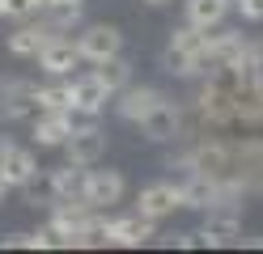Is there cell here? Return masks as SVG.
Segmentation results:
<instances>
[{
    "label": "cell",
    "instance_id": "11",
    "mask_svg": "<svg viewBox=\"0 0 263 254\" xmlns=\"http://www.w3.org/2000/svg\"><path fill=\"white\" fill-rule=\"evenodd\" d=\"M51 38H60V34H55V30L39 17V22L17 26V30L9 34V43H5V47H9V55H17V60H39V51L51 43Z\"/></svg>",
    "mask_w": 263,
    "mask_h": 254
},
{
    "label": "cell",
    "instance_id": "6",
    "mask_svg": "<svg viewBox=\"0 0 263 254\" xmlns=\"http://www.w3.org/2000/svg\"><path fill=\"white\" fill-rule=\"evenodd\" d=\"M140 131L149 135L153 144H170V140H178V135H183V110H178L170 97H161L157 106L140 119Z\"/></svg>",
    "mask_w": 263,
    "mask_h": 254
},
{
    "label": "cell",
    "instance_id": "12",
    "mask_svg": "<svg viewBox=\"0 0 263 254\" xmlns=\"http://www.w3.org/2000/svg\"><path fill=\"white\" fill-rule=\"evenodd\" d=\"M72 85V114H85V119H98L106 110V102H110V93H106V85L98 81L93 72H85V76H77V81H68Z\"/></svg>",
    "mask_w": 263,
    "mask_h": 254
},
{
    "label": "cell",
    "instance_id": "29",
    "mask_svg": "<svg viewBox=\"0 0 263 254\" xmlns=\"http://www.w3.org/2000/svg\"><path fill=\"white\" fill-rule=\"evenodd\" d=\"M5 191H9V186H5V182H0V203H5Z\"/></svg>",
    "mask_w": 263,
    "mask_h": 254
},
{
    "label": "cell",
    "instance_id": "9",
    "mask_svg": "<svg viewBox=\"0 0 263 254\" xmlns=\"http://www.w3.org/2000/svg\"><path fill=\"white\" fill-rule=\"evenodd\" d=\"M161 97H166V93L153 89V85H127V89L115 93V114H119L123 123H140V119L149 114Z\"/></svg>",
    "mask_w": 263,
    "mask_h": 254
},
{
    "label": "cell",
    "instance_id": "8",
    "mask_svg": "<svg viewBox=\"0 0 263 254\" xmlns=\"http://www.w3.org/2000/svg\"><path fill=\"white\" fill-rule=\"evenodd\" d=\"M242 242V216L229 208H208L204 229H200V246H234Z\"/></svg>",
    "mask_w": 263,
    "mask_h": 254
},
{
    "label": "cell",
    "instance_id": "2",
    "mask_svg": "<svg viewBox=\"0 0 263 254\" xmlns=\"http://www.w3.org/2000/svg\"><path fill=\"white\" fill-rule=\"evenodd\" d=\"M72 43H77V51H81V60H85V64H102L110 55H123V30L110 26V22L81 26V34H77Z\"/></svg>",
    "mask_w": 263,
    "mask_h": 254
},
{
    "label": "cell",
    "instance_id": "22",
    "mask_svg": "<svg viewBox=\"0 0 263 254\" xmlns=\"http://www.w3.org/2000/svg\"><path fill=\"white\" fill-rule=\"evenodd\" d=\"M34 13V5L30 0H0V17H13V22H22V17Z\"/></svg>",
    "mask_w": 263,
    "mask_h": 254
},
{
    "label": "cell",
    "instance_id": "10",
    "mask_svg": "<svg viewBox=\"0 0 263 254\" xmlns=\"http://www.w3.org/2000/svg\"><path fill=\"white\" fill-rule=\"evenodd\" d=\"M174 208H183V186H174V182H153L136 195V212L149 216V220L170 216Z\"/></svg>",
    "mask_w": 263,
    "mask_h": 254
},
{
    "label": "cell",
    "instance_id": "13",
    "mask_svg": "<svg viewBox=\"0 0 263 254\" xmlns=\"http://www.w3.org/2000/svg\"><path fill=\"white\" fill-rule=\"evenodd\" d=\"M81 64H85V60H81L77 43L64 38V34H60V38H51V43L39 51V68H43L47 76H68L72 68H81Z\"/></svg>",
    "mask_w": 263,
    "mask_h": 254
},
{
    "label": "cell",
    "instance_id": "25",
    "mask_svg": "<svg viewBox=\"0 0 263 254\" xmlns=\"http://www.w3.org/2000/svg\"><path fill=\"white\" fill-rule=\"evenodd\" d=\"M9 148H13V140H9V135H0V157H5Z\"/></svg>",
    "mask_w": 263,
    "mask_h": 254
},
{
    "label": "cell",
    "instance_id": "17",
    "mask_svg": "<svg viewBox=\"0 0 263 254\" xmlns=\"http://www.w3.org/2000/svg\"><path fill=\"white\" fill-rule=\"evenodd\" d=\"M93 76L106 85V93L115 97L119 89H127L132 85V64L123 60V55H110V60H102V64H93Z\"/></svg>",
    "mask_w": 263,
    "mask_h": 254
},
{
    "label": "cell",
    "instance_id": "3",
    "mask_svg": "<svg viewBox=\"0 0 263 254\" xmlns=\"http://www.w3.org/2000/svg\"><path fill=\"white\" fill-rule=\"evenodd\" d=\"M60 148H64V157H68L72 165H85L89 169V165H98L106 157V131L98 127L93 119H89V123H72L68 140H64Z\"/></svg>",
    "mask_w": 263,
    "mask_h": 254
},
{
    "label": "cell",
    "instance_id": "21",
    "mask_svg": "<svg viewBox=\"0 0 263 254\" xmlns=\"http://www.w3.org/2000/svg\"><path fill=\"white\" fill-rule=\"evenodd\" d=\"M22 191H26V203H30V208H39V203H47V208H51V199H55V191H51V169L34 174V178L22 186Z\"/></svg>",
    "mask_w": 263,
    "mask_h": 254
},
{
    "label": "cell",
    "instance_id": "15",
    "mask_svg": "<svg viewBox=\"0 0 263 254\" xmlns=\"http://www.w3.org/2000/svg\"><path fill=\"white\" fill-rule=\"evenodd\" d=\"M72 131V114L68 110H39L34 119V144L39 148H60Z\"/></svg>",
    "mask_w": 263,
    "mask_h": 254
},
{
    "label": "cell",
    "instance_id": "30",
    "mask_svg": "<svg viewBox=\"0 0 263 254\" xmlns=\"http://www.w3.org/2000/svg\"><path fill=\"white\" fill-rule=\"evenodd\" d=\"M0 81H5V76H0Z\"/></svg>",
    "mask_w": 263,
    "mask_h": 254
},
{
    "label": "cell",
    "instance_id": "23",
    "mask_svg": "<svg viewBox=\"0 0 263 254\" xmlns=\"http://www.w3.org/2000/svg\"><path fill=\"white\" fill-rule=\"evenodd\" d=\"M234 9L242 13V22H263V0H234Z\"/></svg>",
    "mask_w": 263,
    "mask_h": 254
},
{
    "label": "cell",
    "instance_id": "18",
    "mask_svg": "<svg viewBox=\"0 0 263 254\" xmlns=\"http://www.w3.org/2000/svg\"><path fill=\"white\" fill-rule=\"evenodd\" d=\"M81 182H85V165H60L51 169V191L55 199H81Z\"/></svg>",
    "mask_w": 263,
    "mask_h": 254
},
{
    "label": "cell",
    "instance_id": "28",
    "mask_svg": "<svg viewBox=\"0 0 263 254\" xmlns=\"http://www.w3.org/2000/svg\"><path fill=\"white\" fill-rule=\"evenodd\" d=\"M144 5H170V0H144Z\"/></svg>",
    "mask_w": 263,
    "mask_h": 254
},
{
    "label": "cell",
    "instance_id": "20",
    "mask_svg": "<svg viewBox=\"0 0 263 254\" xmlns=\"http://www.w3.org/2000/svg\"><path fill=\"white\" fill-rule=\"evenodd\" d=\"M39 110H68L72 114V85H43L39 89Z\"/></svg>",
    "mask_w": 263,
    "mask_h": 254
},
{
    "label": "cell",
    "instance_id": "7",
    "mask_svg": "<svg viewBox=\"0 0 263 254\" xmlns=\"http://www.w3.org/2000/svg\"><path fill=\"white\" fill-rule=\"evenodd\" d=\"M106 237H110V246H127V250L149 246L153 237H157V220L140 216V212H132V216H115L110 225H106Z\"/></svg>",
    "mask_w": 263,
    "mask_h": 254
},
{
    "label": "cell",
    "instance_id": "26",
    "mask_svg": "<svg viewBox=\"0 0 263 254\" xmlns=\"http://www.w3.org/2000/svg\"><path fill=\"white\" fill-rule=\"evenodd\" d=\"M30 5H34V13H43L47 5H51V0H30Z\"/></svg>",
    "mask_w": 263,
    "mask_h": 254
},
{
    "label": "cell",
    "instance_id": "27",
    "mask_svg": "<svg viewBox=\"0 0 263 254\" xmlns=\"http://www.w3.org/2000/svg\"><path fill=\"white\" fill-rule=\"evenodd\" d=\"M51 5H85V0H51Z\"/></svg>",
    "mask_w": 263,
    "mask_h": 254
},
{
    "label": "cell",
    "instance_id": "14",
    "mask_svg": "<svg viewBox=\"0 0 263 254\" xmlns=\"http://www.w3.org/2000/svg\"><path fill=\"white\" fill-rule=\"evenodd\" d=\"M34 174H39V157H34V148L13 144L5 157H0V182H5V186H17V191H22V186L34 178Z\"/></svg>",
    "mask_w": 263,
    "mask_h": 254
},
{
    "label": "cell",
    "instance_id": "19",
    "mask_svg": "<svg viewBox=\"0 0 263 254\" xmlns=\"http://www.w3.org/2000/svg\"><path fill=\"white\" fill-rule=\"evenodd\" d=\"M39 17H43L55 34H68L72 26H81V5H47Z\"/></svg>",
    "mask_w": 263,
    "mask_h": 254
},
{
    "label": "cell",
    "instance_id": "1",
    "mask_svg": "<svg viewBox=\"0 0 263 254\" xmlns=\"http://www.w3.org/2000/svg\"><path fill=\"white\" fill-rule=\"evenodd\" d=\"M204 47H208V30L200 26H174L170 30V43H166V55H161V68L174 76H195L204 72Z\"/></svg>",
    "mask_w": 263,
    "mask_h": 254
},
{
    "label": "cell",
    "instance_id": "24",
    "mask_svg": "<svg viewBox=\"0 0 263 254\" xmlns=\"http://www.w3.org/2000/svg\"><path fill=\"white\" fill-rule=\"evenodd\" d=\"M0 246L5 250H34V233H9V237H0Z\"/></svg>",
    "mask_w": 263,
    "mask_h": 254
},
{
    "label": "cell",
    "instance_id": "4",
    "mask_svg": "<svg viewBox=\"0 0 263 254\" xmlns=\"http://www.w3.org/2000/svg\"><path fill=\"white\" fill-rule=\"evenodd\" d=\"M81 199L89 203L93 212H110L115 203L123 199V174L119 169H85V182H81Z\"/></svg>",
    "mask_w": 263,
    "mask_h": 254
},
{
    "label": "cell",
    "instance_id": "16",
    "mask_svg": "<svg viewBox=\"0 0 263 254\" xmlns=\"http://www.w3.org/2000/svg\"><path fill=\"white\" fill-rule=\"evenodd\" d=\"M229 9H234V0H187V22L200 26V30H217Z\"/></svg>",
    "mask_w": 263,
    "mask_h": 254
},
{
    "label": "cell",
    "instance_id": "5",
    "mask_svg": "<svg viewBox=\"0 0 263 254\" xmlns=\"http://www.w3.org/2000/svg\"><path fill=\"white\" fill-rule=\"evenodd\" d=\"M34 110H39V85H30V81H13V76L0 81V119H5V123L30 119Z\"/></svg>",
    "mask_w": 263,
    "mask_h": 254
}]
</instances>
